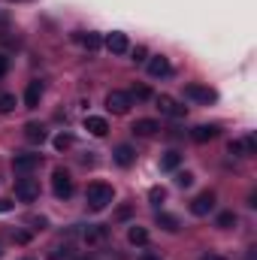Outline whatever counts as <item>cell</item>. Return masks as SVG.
Segmentation results:
<instances>
[{"instance_id":"cell-1","label":"cell","mask_w":257,"mask_h":260,"mask_svg":"<svg viewBox=\"0 0 257 260\" xmlns=\"http://www.w3.org/2000/svg\"><path fill=\"white\" fill-rule=\"evenodd\" d=\"M112 200H115L112 185H103V182H94V185H88V191H85V203H88L91 212H103Z\"/></svg>"},{"instance_id":"cell-2","label":"cell","mask_w":257,"mask_h":260,"mask_svg":"<svg viewBox=\"0 0 257 260\" xmlns=\"http://www.w3.org/2000/svg\"><path fill=\"white\" fill-rule=\"evenodd\" d=\"M52 191H55L58 200H70L73 197V179H70L67 170H55L52 173Z\"/></svg>"},{"instance_id":"cell-3","label":"cell","mask_w":257,"mask_h":260,"mask_svg":"<svg viewBox=\"0 0 257 260\" xmlns=\"http://www.w3.org/2000/svg\"><path fill=\"white\" fill-rule=\"evenodd\" d=\"M15 197H18L21 203H34V200L40 197V185H37V179L21 176V179L15 182Z\"/></svg>"},{"instance_id":"cell-4","label":"cell","mask_w":257,"mask_h":260,"mask_svg":"<svg viewBox=\"0 0 257 260\" xmlns=\"http://www.w3.org/2000/svg\"><path fill=\"white\" fill-rule=\"evenodd\" d=\"M185 97L188 100H194V103H215V91L212 88H206V85H197V82H191V85H185Z\"/></svg>"},{"instance_id":"cell-5","label":"cell","mask_w":257,"mask_h":260,"mask_svg":"<svg viewBox=\"0 0 257 260\" xmlns=\"http://www.w3.org/2000/svg\"><path fill=\"white\" fill-rule=\"evenodd\" d=\"M106 109L115 112V115H124L130 109V94H124V91H109L106 94Z\"/></svg>"},{"instance_id":"cell-6","label":"cell","mask_w":257,"mask_h":260,"mask_svg":"<svg viewBox=\"0 0 257 260\" xmlns=\"http://www.w3.org/2000/svg\"><path fill=\"white\" fill-rule=\"evenodd\" d=\"M212 209H215V194L212 191H203V194H197L191 200V215H197V218L209 215Z\"/></svg>"},{"instance_id":"cell-7","label":"cell","mask_w":257,"mask_h":260,"mask_svg":"<svg viewBox=\"0 0 257 260\" xmlns=\"http://www.w3.org/2000/svg\"><path fill=\"white\" fill-rule=\"evenodd\" d=\"M40 154H15L12 157V170L18 173V176H27V173H34L37 167H40Z\"/></svg>"},{"instance_id":"cell-8","label":"cell","mask_w":257,"mask_h":260,"mask_svg":"<svg viewBox=\"0 0 257 260\" xmlns=\"http://www.w3.org/2000/svg\"><path fill=\"white\" fill-rule=\"evenodd\" d=\"M157 109H160L167 118H185V115H188V106L176 103L173 97H157Z\"/></svg>"},{"instance_id":"cell-9","label":"cell","mask_w":257,"mask_h":260,"mask_svg":"<svg viewBox=\"0 0 257 260\" xmlns=\"http://www.w3.org/2000/svg\"><path fill=\"white\" fill-rule=\"evenodd\" d=\"M103 46L112 52V55H124L130 49V43H127V37L121 34V30H112V34H106V40H103Z\"/></svg>"},{"instance_id":"cell-10","label":"cell","mask_w":257,"mask_h":260,"mask_svg":"<svg viewBox=\"0 0 257 260\" xmlns=\"http://www.w3.org/2000/svg\"><path fill=\"white\" fill-rule=\"evenodd\" d=\"M40 100H43V82H27V88H24V106L37 109Z\"/></svg>"},{"instance_id":"cell-11","label":"cell","mask_w":257,"mask_h":260,"mask_svg":"<svg viewBox=\"0 0 257 260\" xmlns=\"http://www.w3.org/2000/svg\"><path fill=\"white\" fill-rule=\"evenodd\" d=\"M170 73H173V67H170V61H167L164 55H154V58H148V76L160 79V76H170Z\"/></svg>"},{"instance_id":"cell-12","label":"cell","mask_w":257,"mask_h":260,"mask_svg":"<svg viewBox=\"0 0 257 260\" xmlns=\"http://www.w3.org/2000/svg\"><path fill=\"white\" fill-rule=\"evenodd\" d=\"M46 136H49V133H46V124H40V121H27V124H24V139H27V142L37 145V142H46Z\"/></svg>"},{"instance_id":"cell-13","label":"cell","mask_w":257,"mask_h":260,"mask_svg":"<svg viewBox=\"0 0 257 260\" xmlns=\"http://www.w3.org/2000/svg\"><path fill=\"white\" fill-rule=\"evenodd\" d=\"M133 133H136V136H154V133H157V130H160V124H157V121H154V118H136V121H133Z\"/></svg>"},{"instance_id":"cell-14","label":"cell","mask_w":257,"mask_h":260,"mask_svg":"<svg viewBox=\"0 0 257 260\" xmlns=\"http://www.w3.org/2000/svg\"><path fill=\"white\" fill-rule=\"evenodd\" d=\"M85 130H88L91 136H106V133H109V124H106V118H100V115H88V118H85Z\"/></svg>"},{"instance_id":"cell-15","label":"cell","mask_w":257,"mask_h":260,"mask_svg":"<svg viewBox=\"0 0 257 260\" xmlns=\"http://www.w3.org/2000/svg\"><path fill=\"white\" fill-rule=\"evenodd\" d=\"M215 136H218V127H215V124H200V127L191 130V139H194V142H212Z\"/></svg>"},{"instance_id":"cell-16","label":"cell","mask_w":257,"mask_h":260,"mask_svg":"<svg viewBox=\"0 0 257 260\" xmlns=\"http://www.w3.org/2000/svg\"><path fill=\"white\" fill-rule=\"evenodd\" d=\"M112 157H115V164H118V167H130V164L136 160V151H133L130 145H118V148L112 151Z\"/></svg>"},{"instance_id":"cell-17","label":"cell","mask_w":257,"mask_h":260,"mask_svg":"<svg viewBox=\"0 0 257 260\" xmlns=\"http://www.w3.org/2000/svg\"><path fill=\"white\" fill-rule=\"evenodd\" d=\"M179 167H182V154H179V151H167V154L160 157V170H164V173H176Z\"/></svg>"},{"instance_id":"cell-18","label":"cell","mask_w":257,"mask_h":260,"mask_svg":"<svg viewBox=\"0 0 257 260\" xmlns=\"http://www.w3.org/2000/svg\"><path fill=\"white\" fill-rule=\"evenodd\" d=\"M154 221H157V227H164L167 233H176V230L182 227V224H179V218H176V215H167V212H157V215H154Z\"/></svg>"},{"instance_id":"cell-19","label":"cell","mask_w":257,"mask_h":260,"mask_svg":"<svg viewBox=\"0 0 257 260\" xmlns=\"http://www.w3.org/2000/svg\"><path fill=\"white\" fill-rule=\"evenodd\" d=\"M82 236H85V242H100V239H106V227L103 224H88Z\"/></svg>"},{"instance_id":"cell-20","label":"cell","mask_w":257,"mask_h":260,"mask_svg":"<svg viewBox=\"0 0 257 260\" xmlns=\"http://www.w3.org/2000/svg\"><path fill=\"white\" fill-rule=\"evenodd\" d=\"M127 239H130V245H145V242H148V230L139 227V224H133L127 230Z\"/></svg>"},{"instance_id":"cell-21","label":"cell","mask_w":257,"mask_h":260,"mask_svg":"<svg viewBox=\"0 0 257 260\" xmlns=\"http://www.w3.org/2000/svg\"><path fill=\"white\" fill-rule=\"evenodd\" d=\"M76 40L88 49V52H94V49H100L103 46V40H100V34H76Z\"/></svg>"},{"instance_id":"cell-22","label":"cell","mask_w":257,"mask_h":260,"mask_svg":"<svg viewBox=\"0 0 257 260\" xmlns=\"http://www.w3.org/2000/svg\"><path fill=\"white\" fill-rule=\"evenodd\" d=\"M215 224H218L221 230H230V227H236V212H221V215L215 218Z\"/></svg>"},{"instance_id":"cell-23","label":"cell","mask_w":257,"mask_h":260,"mask_svg":"<svg viewBox=\"0 0 257 260\" xmlns=\"http://www.w3.org/2000/svg\"><path fill=\"white\" fill-rule=\"evenodd\" d=\"M15 109V94H0V112H12Z\"/></svg>"},{"instance_id":"cell-24","label":"cell","mask_w":257,"mask_h":260,"mask_svg":"<svg viewBox=\"0 0 257 260\" xmlns=\"http://www.w3.org/2000/svg\"><path fill=\"white\" fill-rule=\"evenodd\" d=\"M176 185H179V188H191L194 185V173H188V170L176 173Z\"/></svg>"},{"instance_id":"cell-25","label":"cell","mask_w":257,"mask_h":260,"mask_svg":"<svg viewBox=\"0 0 257 260\" xmlns=\"http://www.w3.org/2000/svg\"><path fill=\"white\" fill-rule=\"evenodd\" d=\"M70 145H73V133H58V136H55V148H58V151H64Z\"/></svg>"},{"instance_id":"cell-26","label":"cell","mask_w":257,"mask_h":260,"mask_svg":"<svg viewBox=\"0 0 257 260\" xmlns=\"http://www.w3.org/2000/svg\"><path fill=\"white\" fill-rule=\"evenodd\" d=\"M148 200H151L154 206H160V203L167 200V191H164V188H151V191H148Z\"/></svg>"},{"instance_id":"cell-27","label":"cell","mask_w":257,"mask_h":260,"mask_svg":"<svg viewBox=\"0 0 257 260\" xmlns=\"http://www.w3.org/2000/svg\"><path fill=\"white\" fill-rule=\"evenodd\" d=\"M242 145H245V157H248V154H257V139L254 136H245Z\"/></svg>"},{"instance_id":"cell-28","label":"cell","mask_w":257,"mask_h":260,"mask_svg":"<svg viewBox=\"0 0 257 260\" xmlns=\"http://www.w3.org/2000/svg\"><path fill=\"white\" fill-rule=\"evenodd\" d=\"M130 97H136V100H148V97H151V91H148V88H145V85H136V88H133V94H130Z\"/></svg>"},{"instance_id":"cell-29","label":"cell","mask_w":257,"mask_h":260,"mask_svg":"<svg viewBox=\"0 0 257 260\" xmlns=\"http://www.w3.org/2000/svg\"><path fill=\"white\" fill-rule=\"evenodd\" d=\"M230 154H233V157H245V145H242L239 139H236V142H230Z\"/></svg>"},{"instance_id":"cell-30","label":"cell","mask_w":257,"mask_h":260,"mask_svg":"<svg viewBox=\"0 0 257 260\" xmlns=\"http://www.w3.org/2000/svg\"><path fill=\"white\" fill-rule=\"evenodd\" d=\"M145 55H148V52H145L142 46H136V49H133V61H136V64H142V61H148Z\"/></svg>"},{"instance_id":"cell-31","label":"cell","mask_w":257,"mask_h":260,"mask_svg":"<svg viewBox=\"0 0 257 260\" xmlns=\"http://www.w3.org/2000/svg\"><path fill=\"white\" fill-rule=\"evenodd\" d=\"M6 73H9V58H6V55H0V79H3Z\"/></svg>"},{"instance_id":"cell-32","label":"cell","mask_w":257,"mask_h":260,"mask_svg":"<svg viewBox=\"0 0 257 260\" xmlns=\"http://www.w3.org/2000/svg\"><path fill=\"white\" fill-rule=\"evenodd\" d=\"M200 260H227V257H221V254H215V251H206Z\"/></svg>"},{"instance_id":"cell-33","label":"cell","mask_w":257,"mask_h":260,"mask_svg":"<svg viewBox=\"0 0 257 260\" xmlns=\"http://www.w3.org/2000/svg\"><path fill=\"white\" fill-rule=\"evenodd\" d=\"M27 221H30V224H37V227H40V230H43V227H46V224H49V221H46V218H27Z\"/></svg>"},{"instance_id":"cell-34","label":"cell","mask_w":257,"mask_h":260,"mask_svg":"<svg viewBox=\"0 0 257 260\" xmlns=\"http://www.w3.org/2000/svg\"><path fill=\"white\" fill-rule=\"evenodd\" d=\"M15 242H21V245L30 242V233H15Z\"/></svg>"},{"instance_id":"cell-35","label":"cell","mask_w":257,"mask_h":260,"mask_svg":"<svg viewBox=\"0 0 257 260\" xmlns=\"http://www.w3.org/2000/svg\"><path fill=\"white\" fill-rule=\"evenodd\" d=\"M12 209V200H0V212H9Z\"/></svg>"},{"instance_id":"cell-36","label":"cell","mask_w":257,"mask_h":260,"mask_svg":"<svg viewBox=\"0 0 257 260\" xmlns=\"http://www.w3.org/2000/svg\"><path fill=\"white\" fill-rule=\"evenodd\" d=\"M6 24H9V15H6V12L0 9V27H6Z\"/></svg>"},{"instance_id":"cell-37","label":"cell","mask_w":257,"mask_h":260,"mask_svg":"<svg viewBox=\"0 0 257 260\" xmlns=\"http://www.w3.org/2000/svg\"><path fill=\"white\" fill-rule=\"evenodd\" d=\"M139 260H160V254H142Z\"/></svg>"},{"instance_id":"cell-38","label":"cell","mask_w":257,"mask_h":260,"mask_svg":"<svg viewBox=\"0 0 257 260\" xmlns=\"http://www.w3.org/2000/svg\"><path fill=\"white\" fill-rule=\"evenodd\" d=\"M76 260H91V257H76Z\"/></svg>"},{"instance_id":"cell-39","label":"cell","mask_w":257,"mask_h":260,"mask_svg":"<svg viewBox=\"0 0 257 260\" xmlns=\"http://www.w3.org/2000/svg\"><path fill=\"white\" fill-rule=\"evenodd\" d=\"M52 260H61V257H52Z\"/></svg>"},{"instance_id":"cell-40","label":"cell","mask_w":257,"mask_h":260,"mask_svg":"<svg viewBox=\"0 0 257 260\" xmlns=\"http://www.w3.org/2000/svg\"><path fill=\"white\" fill-rule=\"evenodd\" d=\"M24 260H30V257H24Z\"/></svg>"}]
</instances>
